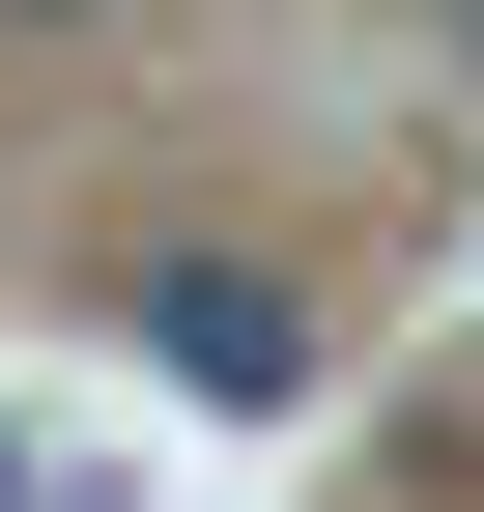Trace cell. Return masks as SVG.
Returning a JSON list of instances; mask_svg holds the SVG:
<instances>
[{
    "mask_svg": "<svg viewBox=\"0 0 484 512\" xmlns=\"http://www.w3.org/2000/svg\"><path fill=\"white\" fill-rule=\"evenodd\" d=\"M143 370L228 399V427H285L314 399V285H285V256H143Z\"/></svg>",
    "mask_w": 484,
    "mask_h": 512,
    "instance_id": "6da1fadb",
    "label": "cell"
},
{
    "mask_svg": "<svg viewBox=\"0 0 484 512\" xmlns=\"http://www.w3.org/2000/svg\"><path fill=\"white\" fill-rule=\"evenodd\" d=\"M0 29H29V0H0Z\"/></svg>",
    "mask_w": 484,
    "mask_h": 512,
    "instance_id": "7a4b0ae2",
    "label": "cell"
}]
</instances>
